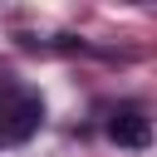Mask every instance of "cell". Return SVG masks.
Here are the masks:
<instances>
[{
  "instance_id": "1",
  "label": "cell",
  "mask_w": 157,
  "mask_h": 157,
  "mask_svg": "<svg viewBox=\"0 0 157 157\" xmlns=\"http://www.w3.org/2000/svg\"><path fill=\"white\" fill-rule=\"evenodd\" d=\"M39 123H44V98L5 78L0 83V137L5 142H25Z\"/></svg>"
},
{
  "instance_id": "2",
  "label": "cell",
  "mask_w": 157,
  "mask_h": 157,
  "mask_svg": "<svg viewBox=\"0 0 157 157\" xmlns=\"http://www.w3.org/2000/svg\"><path fill=\"white\" fill-rule=\"evenodd\" d=\"M108 137H113L118 147H147V142H152V123H147V113H142L137 103H123V108L108 118Z\"/></svg>"
}]
</instances>
